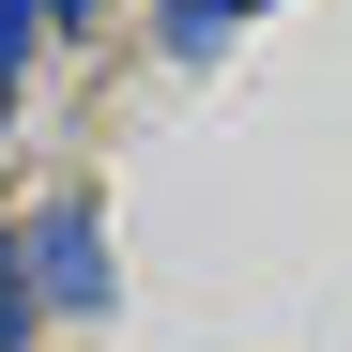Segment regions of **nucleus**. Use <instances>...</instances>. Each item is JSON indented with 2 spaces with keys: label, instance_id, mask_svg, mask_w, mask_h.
Returning <instances> with one entry per match:
<instances>
[{
  "label": "nucleus",
  "instance_id": "f257e3e1",
  "mask_svg": "<svg viewBox=\"0 0 352 352\" xmlns=\"http://www.w3.org/2000/svg\"><path fill=\"white\" fill-rule=\"evenodd\" d=\"M31 276H46V307H107V230H92V199H62L31 230Z\"/></svg>",
  "mask_w": 352,
  "mask_h": 352
},
{
  "label": "nucleus",
  "instance_id": "f03ea898",
  "mask_svg": "<svg viewBox=\"0 0 352 352\" xmlns=\"http://www.w3.org/2000/svg\"><path fill=\"white\" fill-rule=\"evenodd\" d=\"M153 31L199 62V46H230V31H245V0H153Z\"/></svg>",
  "mask_w": 352,
  "mask_h": 352
},
{
  "label": "nucleus",
  "instance_id": "7ed1b4c3",
  "mask_svg": "<svg viewBox=\"0 0 352 352\" xmlns=\"http://www.w3.org/2000/svg\"><path fill=\"white\" fill-rule=\"evenodd\" d=\"M31 307H46V291H31V245H16V230H0V352L31 337Z\"/></svg>",
  "mask_w": 352,
  "mask_h": 352
},
{
  "label": "nucleus",
  "instance_id": "20e7f679",
  "mask_svg": "<svg viewBox=\"0 0 352 352\" xmlns=\"http://www.w3.org/2000/svg\"><path fill=\"white\" fill-rule=\"evenodd\" d=\"M31 16H62V0H0V77H16V46H31Z\"/></svg>",
  "mask_w": 352,
  "mask_h": 352
}]
</instances>
